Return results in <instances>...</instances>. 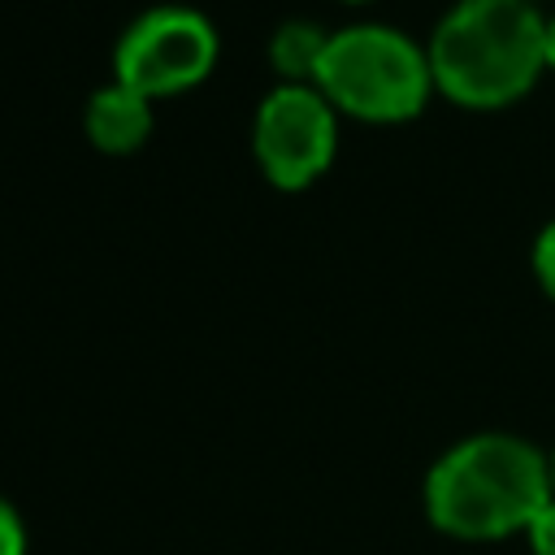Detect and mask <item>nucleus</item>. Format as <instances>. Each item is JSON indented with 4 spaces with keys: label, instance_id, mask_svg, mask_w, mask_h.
Masks as SVG:
<instances>
[{
    "label": "nucleus",
    "instance_id": "14",
    "mask_svg": "<svg viewBox=\"0 0 555 555\" xmlns=\"http://www.w3.org/2000/svg\"><path fill=\"white\" fill-rule=\"evenodd\" d=\"M529 4H538V0H529Z\"/></svg>",
    "mask_w": 555,
    "mask_h": 555
},
{
    "label": "nucleus",
    "instance_id": "13",
    "mask_svg": "<svg viewBox=\"0 0 555 555\" xmlns=\"http://www.w3.org/2000/svg\"><path fill=\"white\" fill-rule=\"evenodd\" d=\"M343 4H369V0H343Z\"/></svg>",
    "mask_w": 555,
    "mask_h": 555
},
{
    "label": "nucleus",
    "instance_id": "6",
    "mask_svg": "<svg viewBox=\"0 0 555 555\" xmlns=\"http://www.w3.org/2000/svg\"><path fill=\"white\" fill-rule=\"evenodd\" d=\"M152 134V100L108 82L87 100V139L108 152V156H126L134 147H143Z\"/></svg>",
    "mask_w": 555,
    "mask_h": 555
},
{
    "label": "nucleus",
    "instance_id": "12",
    "mask_svg": "<svg viewBox=\"0 0 555 555\" xmlns=\"http://www.w3.org/2000/svg\"><path fill=\"white\" fill-rule=\"evenodd\" d=\"M546 455H551V481H555V447H551V451H546Z\"/></svg>",
    "mask_w": 555,
    "mask_h": 555
},
{
    "label": "nucleus",
    "instance_id": "2",
    "mask_svg": "<svg viewBox=\"0 0 555 555\" xmlns=\"http://www.w3.org/2000/svg\"><path fill=\"white\" fill-rule=\"evenodd\" d=\"M425 52L438 95L494 113L525 100L546 74V17L529 0H455Z\"/></svg>",
    "mask_w": 555,
    "mask_h": 555
},
{
    "label": "nucleus",
    "instance_id": "7",
    "mask_svg": "<svg viewBox=\"0 0 555 555\" xmlns=\"http://www.w3.org/2000/svg\"><path fill=\"white\" fill-rule=\"evenodd\" d=\"M325 43H330V30L304 22V17H291L273 30L269 39V61L273 69L286 78V82H317V69H321V56H325Z\"/></svg>",
    "mask_w": 555,
    "mask_h": 555
},
{
    "label": "nucleus",
    "instance_id": "3",
    "mask_svg": "<svg viewBox=\"0 0 555 555\" xmlns=\"http://www.w3.org/2000/svg\"><path fill=\"white\" fill-rule=\"evenodd\" d=\"M338 113L373 126L412 121L434 95L429 52L382 22L334 30L312 82Z\"/></svg>",
    "mask_w": 555,
    "mask_h": 555
},
{
    "label": "nucleus",
    "instance_id": "5",
    "mask_svg": "<svg viewBox=\"0 0 555 555\" xmlns=\"http://www.w3.org/2000/svg\"><path fill=\"white\" fill-rule=\"evenodd\" d=\"M251 147L278 191H304L334 165L338 108L312 82H282L256 108Z\"/></svg>",
    "mask_w": 555,
    "mask_h": 555
},
{
    "label": "nucleus",
    "instance_id": "9",
    "mask_svg": "<svg viewBox=\"0 0 555 555\" xmlns=\"http://www.w3.org/2000/svg\"><path fill=\"white\" fill-rule=\"evenodd\" d=\"M0 555H26V525L4 494H0Z\"/></svg>",
    "mask_w": 555,
    "mask_h": 555
},
{
    "label": "nucleus",
    "instance_id": "11",
    "mask_svg": "<svg viewBox=\"0 0 555 555\" xmlns=\"http://www.w3.org/2000/svg\"><path fill=\"white\" fill-rule=\"evenodd\" d=\"M546 69L555 74V13L546 17Z\"/></svg>",
    "mask_w": 555,
    "mask_h": 555
},
{
    "label": "nucleus",
    "instance_id": "8",
    "mask_svg": "<svg viewBox=\"0 0 555 555\" xmlns=\"http://www.w3.org/2000/svg\"><path fill=\"white\" fill-rule=\"evenodd\" d=\"M529 264H533V278L542 286V295L555 304V217L538 230L533 238V251H529Z\"/></svg>",
    "mask_w": 555,
    "mask_h": 555
},
{
    "label": "nucleus",
    "instance_id": "10",
    "mask_svg": "<svg viewBox=\"0 0 555 555\" xmlns=\"http://www.w3.org/2000/svg\"><path fill=\"white\" fill-rule=\"evenodd\" d=\"M529 555H555V499L533 516V525L525 529Z\"/></svg>",
    "mask_w": 555,
    "mask_h": 555
},
{
    "label": "nucleus",
    "instance_id": "1",
    "mask_svg": "<svg viewBox=\"0 0 555 555\" xmlns=\"http://www.w3.org/2000/svg\"><path fill=\"white\" fill-rule=\"evenodd\" d=\"M551 499V455L538 442L503 429H481L451 442L429 464L421 486L429 525L455 542L525 538Z\"/></svg>",
    "mask_w": 555,
    "mask_h": 555
},
{
    "label": "nucleus",
    "instance_id": "4",
    "mask_svg": "<svg viewBox=\"0 0 555 555\" xmlns=\"http://www.w3.org/2000/svg\"><path fill=\"white\" fill-rule=\"evenodd\" d=\"M212 65H217L212 22L204 13L178 9V4L139 13L113 52L117 82L147 100H165V95L199 87L212 74Z\"/></svg>",
    "mask_w": 555,
    "mask_h": 555
}]
</instances>
